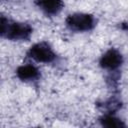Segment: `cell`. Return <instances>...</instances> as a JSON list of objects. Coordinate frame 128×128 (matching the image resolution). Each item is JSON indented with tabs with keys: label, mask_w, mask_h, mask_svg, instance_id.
Instances as JSON below:
<instances>
[{
	"label": "cell",
	"mask_w": 128,
	"mask_h": 128,
	"mask_svg": "<svg viewBox=\"0 0 128 128\" xmlns=\"http://www.w3.org/2000/svg\"><path fill=\"white\" fill-rule=\"evenodd\" d=\"M28 55L37 62L49 63L55 59V53L52 51L50 46L44 42L33 45L29 49Z\"/></svg>",
	"instance_id": "3"
},
{
	"label": "cell",
	"mask_w": 128,
	"mask_h": 128,
	"mask_svg": "<svg viewBox=\"0 0 128 128\" xmlns=\"http://www.w3.org/2000/svg\"><path fill=\"white\" fill-rule=\"evenodd\" d=\"M38 6L49 15L57 14L63 7L62 0H36Z\"/></svg>",
	"instance_id": "5"
},
{
	"label": "cell",
	"mask_w": 128,
	"mask_h": 128,
	"mask_svg": "<svg viewBox=\"0 0 128 128\" xmlns=\"http://www.w3.org/2000/svg\"><path fill=\"white\" fill-rule=\"evenodd\" d=\"M122 55L115 49L108 50L100 59L101 67L109 70H114L122 64Z\"/></svg>",
	"instance_id": "4"
},
{
	"label": "cell",
	"mask_w": 128,
	"mask_h": 128,
	"mask_svg": "<svg viewBox=\"0 0 128 128\" xmlns=\"http://www.w3.org/2000/svg\"><path fill=\"white\" fill-rule=\"evenodd\" d=\"M100 122L103 126L109 127V128H120L124 127L125 124L118 118L112 116V115H106L100 119Z\"/></svg>",
	"instance_id": "7"
},
{
	"label": "cell",
	"mask_w": 128,
	"mask_h": 128,
	"mask_svg": "<svg viewBox=\"0 0 128 128\" xmlns=\"http://www.w3.org/2000/svg\"><path fill=\"white\" fill-rule=\"evenodd\" d=\"M17 76L22 81H29L38 78L39 71L33 65H23L17 69Z\"/></svg>",
	"instance_id": "6"
},
{
	"label": "cell",
	"mask_w": 128,
	"mask_h": 128,
	"mask_svg": "<svg viewBox=\"0 0 128 128\" xmlns=\"http://www.w3.org/2000/svg\"><path fill=\"white\" fill-rule=\"evenodd\" d=\"M123 28H125V29H127V30H128V25H126V26H123Z\"/></svg>",
	"instance_id": "8"
},
{
	"label": "cell",
	"mask_w": 128,
	"mask_h": 128,
	"mask_svg": "<svg viewBox=\"0 0 128 128\" xmlns=\"http://www.w3.org/2000/svg\"><path fill=\"white\" fill-rule=\"evenodd\" d=\"M94 18L84 13H76L68 16L66 19L67 26L74 31H88L94 27Z\"/></svg>",
	"instance_id": "2"
},
{
	"label": "cell",
	"mask_w": 128,
	"mask_h": 128,
	"mask_svg": "<svg viewBox=\"0 0 128 128\" xmlns=\"http://www.w3.org/2000/svg\"><path fill=\"white\" fill-rule=\"evenodd\" d=\"M32 28L26 23L13 22L1 17V35L11 40H26L30 37Z\"/></svg>",
	"instance_id": "1"
}]
</instances>
